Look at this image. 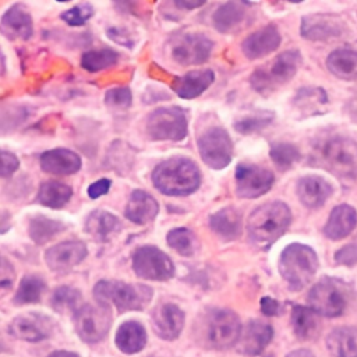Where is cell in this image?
Listing matches in <instances>:
<instances>
[{"mask_svg": "<svg viewBox=\"0 0 357 357\" xmlns=\"http://www.w3.org/2000/svg\"><path fill=\"white\" fill-rule=\"evenodd\" d=\"M152 183L162 194L184 197L198 190L201 173L191 159L174 156L163 160L153 169Z\"/></svg>", "mask_w": 357, "mask_h": 357, "instance_id": "obj_1", "label": "cell"}, {"mask_svg": "<svg viewBox=\"0 0 357 357\" xmlns=\"http://www.w3.org/2000/svg\"><path fill=\"white\" fill-rule=\"evenodd\" d=\"M291 212L284 202L273 201L255 208L247 223L248 236L257 245L269 247L290 226Z\"/></svg>", "mask_w": 357, "mask_h": 357, "instance_id": "obj_2", "label": "cell"}, {"mask_svg": "<svg viewBox=\"0 0 357 357\" xmlns=\"http://www.w3.org/2000/svg\"><path fill=\"white\" fill-rule=\"evenodd\" d=\"M312 160L339 177L354 178L357 176V142L347 137H329L315 145Z\"/></svg>", "mask_w": 357, "mask_h": 357, "instance_id": "obj_3", "label": "cell"}, {"mask_svg": "<svg viewBox=\"0 0 357 357\" xmlns=\"http://www.w3.org/2000/svg\"><path fill=\"white\" fill-rule=\"evenodd\" d=\"M93 297L105 307L114 305L119 312L144 310L151 298L152 289L145 284H128L119 280H100L93 287Z\"/></svg>", "mask_w": 357, "mask_h": 357, "instance_id": "obj_4", "label": "cell"}, {"mask_svg": "<svg viewBox=\"0 0 357 357\" xmlns=\"http://www.w3.org/2000/svg\"><path fill=\"white\" fill-rule=\"evenodd\" d=\"M280 276L294 291L304 289L318 269V257L315 251L300 243L287 245L279 258Z\"/></svg>", "mask_w": 357, "mask_h": 357, "instance_id": "obj_5", "label": "cell"}, {"mask_svg": "<svg viewBox=\"0 0 357 357\" xmlns=\"http://www.w3.org/2000/svg\"><path fill=\"white\" fill-rule=\"evenodd\" d=\"M301 66V54L297 50H287L259 67L250 77L251 86L261 95H269L289 82Z\"/></svg>", "mask_w": 357, "mask_h": 357, "instance_id": "obj_6", "label": "cell"}, {"mask_svg": "<svg viewBox=\"0 0 357 357\" xmlns=\"http://www.w3.org/2000/svg\"><path fill=\"white\" fill-rule=\"evenodd\" d=\"M350 301L349 286L336 278H322L308 293V305L318 315L339 317Z\"/></svg>", "mask_w": 357, "mask_h": 357, "instance_id": "obj_7", "label": "cell"}, {"mask_svg": "<svg viewBox=\"0 0 357 357\" xmlns=\"http://www.w3.org/2000/svg\"><path fill=\"white\" fill-rule=\"evenodd\" d=\"M145 130L155 141H181L188 131L185 113L177 106L156 109L146 117Z\"/></svg>", "mask_w": 357, "mask_h": 357, "instance_id": "obj_8", "label": "cell"}, {"mask_svg": "<svg viewBox=\"0 0 357 357\" xmlns=\"http://www.w3.org/2000/svg\"><path fill=\"white\" fill-rule=\"evenodd\" d=\"M241 335L240 318L230 310H216L208 314L204 325L205 343L211 349H227L236 344Z\"/></svg>", "mask_w": 357, "mask_h": 357, "instance_id": "obj_9", "label": "cell"}, {"mask_svg": "<svg viewBox=\"0 0 357 357\" xmlns=\"http://www.w3.org/2000/svg\"><path fill=\"white\" fill-rule=\"evenodd\" d=\"M132 269L137 276L148 280H167L174 275L172 259L153 245H142L134 251Z\"/></svg>", "mask_w": 357, "mask_h": 357, "instance_id": "obj_10", "label": "cell"}, {"mask_svg": "<svg viewBox=\"0 0 357 357\" xmlns=\"http://www.w3.org/2000/svg\"><path fill=\"white\" fill-rule=\"evenodd\" d=\"M198 151L206 166L219 170L230 163L233 142L226 130L211 127L198 138Z\"/></svg>", "mask_w": 357, "mask_h": 357, "instance_id": "obj_11", "label": "cell"}, {"mask_svg": "<svg viewBox=\"0 0 357 357\" xmlns=\"http://www.w3.org/2000/svg\"><path fill=\"white\" fill-rule=\"evenodd\" d=\"M112 324L110 308L102 304H85L75 312V329L86 343L100 342L109 332Z\"/></svg>", "mask_w": 357, "mask_h": 357, "instance_id": "obj_12", "label": "cell"}, {"mask_svg": "<svg viewBox=\"0 0 357 357\" xmlns=\"http://www.w3.org/2000/svg\"><path fill=\"white\" fill-rule=\"evenodd\" d=\"M213 49V42L201 32H190L177 36L172 45V59L181 66L205 63Z\"/></svg>", "mask_w": 357, "mask_h": 357, "instance_id": "obj_13", "label": "cell"}, {"mask_svg": "<svg viewBox=\"0 0 357 357\" xmlns=\"http://www.w3.org/2000/svg\"><path fill=\"white\" fill-rule=\"evenodd\" d=\"M273 173L257 165L241 163L236 169V191L241 198H258L273 185Z\"/></svg>", "mask_w": 357, "mask_h": 357, "instance_id": "obj_14", "label": "cell"}, {"mask_svg": "<svg viewBox=\"0 0 357 357\" xmlns=\"http://www.w3.org/2000/svg\"><path fill=\"white\" fill-rule=\"evenodd\" d=\"M300 32L308 40H329L343 36L347 25L335 14H310L303 17Z\"/></svg>", "mask_w": 357, "mask_h": 357, "instance_id": "obj_15", "label": "cell"}, {"mask_svg": "<svg viewBox=\"0 0 357 357\" xmlns=\"http://www.w3.org/2000/svg\"><path fill=\"white\" fill-rule=\"evenodd\" d=\"M8 331L20 340L39 342L50 336L53 331V321L49 317L36 312L24 314L13 319Z\"/></svg>", "mask_w": 357, "mask_h": 357, "instance_id": "obj_16", "label": "cell"}, {"mask_svg": "<svg viewBox=\"0 0 357 357\" xmlns=\"http://www.w3.org/2000/svg\"><path fill=\"white\" fill-rule=\"evenodd\" d=\"M86 254L88 250L82 241H64L46 250L45 262L54 272H67L78 265Z\"/></svg>", "mask_w": 357, "mask_h": 357, "instance_id": "obj_17", "label": "cell"}, {"mask_svg": "<svg viewBox=\"0 0 357 357\" xmlns=\"http://www.w3.org/2000/svg\"><path fill=\"white\" fill-rule=\"evenodd\" d=\"M0 32L10 40H28L33 35V21L22 4H13L0 18Z\"/></svg>", "mask_w": 357, "mask_h": 357, "instance_id": "obj_18", "label": "cell"}, {"mask_svg": "<svg viewBox=\"0 0 357 357\" xmlns=\"http://www.w3.org/2000/svg\"><path fill=\"white\" fill-rule=\"evenodd\" d=\"M81 158L71 149L56 148L40 155V167L53 176L74 174L81 169Z\"/></svg>", "mask_w": 357, "mask_h": 357, "instance_id": "obj_19", "label": "cell"}, {"mask_svg": "<svg viewBox=\"0 0 357 357\" xmlns=\"http://www.w3.org/2000/svg\"><path fill=\"white\" fill-rule=\"evenodd\" d=\"M184 312L172 303L159 305L152 317L153 331L165 340L176 339L184 326Z\"/></svg>", "mask_w": 357, "mask_h": 357, "instance_id": "obj_20", "label": "cell"}, {"mask_svg": "<svg viewBox=\"0 0 357 357\" xmlns=\"http://www.w3.org/2000/svg\"><path fill=\"white\" fill-rule=\"evenodd\" d=\"M280 45V33L276 26L266 25L254 33L248 35L241 45L243 53L247 59H259L276 50Z\"/></svg>", "mask_w": 357, "mask_h": 357, "instance_id": "obj_21", "label": "cell"}, {"mask_svg": "<svg viewBox=\"0 0 357 357\" xmlns=\"http://www.w3.org/2000/svg\"><path fill=\"white\" fill-rule=\"evenodd\" d=\"M297 197L307 208H319L332 195V185L322 177L305 176L297 183Z\"/></svg>", "mask_w": 357, "mask_h": 357, "instance_id": "obj_22", "label": "cell"}, {"mask_svg": "<svg viewBox=\"0 0 357 357\" xmlns=\"http://www.w3.org/2000/svg\"><path fill=\"white\" fill-rule=\"evenodd\" d=\"M215 79V74L212 70H195L184 74L183 77H177L172 86L174 92L183 99H192L199 96L205 89L211 86Z\"/></svg>", "mask_w": 357, "mask_h": 357, "instance_id": "obj_23", "label": "cell"}, {"mask_svg": "<svg viewBox=\"0 0 357 357\" xmlns=\"http://www.w3.org/2000/svg\"><path fill=\"white\" fill-rule=\"evenodd\" d=\"M357 225L356 209L350 205H337L332 209L328 222L324 227V234L331 240H340L347 237Z\"/></svg>", "mask_w": 357, "mask_h": 357, "instance_id": "obj_24", "label": "cell"}, {"mask_svg": "<svg viewBox=\"0 0 357 357\" xmlns=\"http://www.w3.org/2000/svg\"><path fill=\"white\" fill-rule=\"evenodd\" d=\"M158 211H159V205L151 194L142 190H135L131 192L128 198L124 213L128 220L137 225H145L155 219V216L158 215Z\"/></svg>", "mask_w": 357, "mask_h": 357, "instance_id": "obj_25", "label": "cell"}, {"mask_svg": "<svg viewBox=\"0 0 357 357\" xmlns=\"http://www.w3.org/2000/svg\"><path fill=\"white\" fill-rule=\"evenodd\" d=\"M272 336L273 329L271 325L259 321H251L245 326L244 333L240 335L238 350L248 356H257L272 340Z\"/></svg>", "mask_w": 357, "mask_h": 357, "instance_id": "obj_26", "label": "cell"}, {"mask_svg": "<svg viewBox=\"0 0 357 357\" xmlns=\"http://www.w3.org/2000/svg\"><path fill=\"white\" fill-rule=\"evenodd\" d=\"M121 229V223L117 216L107 211H93L85 220V231L89 233L98 241H109Z\"/></svg>", "mask_w": 357, "mask_h": 357, "instance_id": "obj_27", "label": "cell"}, {"mask_svg": "<svg viewBox=\"0 0 357 357\" xmlns=\"http://www.w3.org/2000/svg\"><path fill=\"white\" fill-rule=\"evenodd\" d=\"M326 347L333 357H357V329L342 326L326 336Z\"/></svg>", "mask_w": 357, "mask_h": 357, "instance_id": "obj_28", "label": "cell"}, {"mask_svg": "<svg viewBox=\"0 0 357 357\" xmlns=\"http://www.w3.org/2000/svg\"><path fill=\"white\" fill-rule=\"evenodd\" d=\"M326 67L340 79H357V52L347 47L336 49L328 56Z\"/></svg>", "mask_w": 357, "mask_h": 357, "instance_id": "obj_29", "label": "cell"}, {"mask_svg": "<svg viewBox=\"0 0 357 357\" xmlns=\"http://www.w3.org/2000/svg\"><path fill=\"white\" fill-rule=\"evenodd\" d=\"M209 225L222 238L234 240L241 233V213L233 206L223 208L211 216Z\"/></svg>", "mask_w": 357, "mask_h": 357, "instance_id": "obj_30", "label": "cell"}, {"mask_svg": "<svg viewBox=\"0 0 357 357\" xmlns=\"http://www.w3.org/2000/svg\"><path fill=\"white\" fill-rule=\"evenodd\" d=\"M291 326L300 340H312L321 331V321L318 314L311 308L296 305L291 311Z\"/></svg>", "mask_w": 357, "mask_h": 357, "instance_id": "obj_31", "label": "cell"}, {"mask_svg": "<svg viewBox=\"0 0 357 357\" xmlns=\"http://www.w3.org/2000/svg\"><path fill=\"white\" fill-rule=\"evenodd\" d=\"M146 343V332L144 326L135 321L124 322L116 333V346L127 354L138 353Z\"/></svg>", "mask_w": 357, "mask_h": 357, "instance_id": "obj_32", "label": "cell"}, {"mask_svg": "<svg viewBox=\"0 0 357 357\" xmlns=\"http://www.w3.org/2000/svg\"><path fill=\"white\" fill-rule=\"evenodd\" d=\"M213 26L222 32H233L245 21V10L243 4L236 1H229L218 7L212 15Z\"/></svg>", "mask_w": 357, "mask_h": 357, "instance_id": "obj_33", "label": "cell"}, {"mask_svg": "<svg viewBox=\"0 0 357 357\" xmlns=\"http://www.w3.org/2000/svg\"><path fill=\"white\" fill-rule=\"evenodd\" d=\"M71 195H73V191L70 185L61 181L50 180L40 185L36 199L43 206L57 209L64 206L70 201Z\"/></svg>", "mask_w": 357, "mask_h": 357, "instance_id": "obj_34", "label": "cell"}, {"mask_svg": "<svg viewBox=\"0 0 357 357\" xmlns=\"http://www.w3.org/2000/svg\"><path fill=\"white\" fill-rule=\"evenodd\" d=\"M66 226L54 219L38 215L33 216L29 222V236L36 244H45L53 237H56L60 231H63Z\"/></svg>", "mask_w": 357, "mask_h": 357, "instance_id": "obj_35", "label": "cell"}, {"mask_svg": "<svg viewBox=\"0 0 357 357\" xmlns=\"http://www.w3.org/2000/svg\"><path fill=\"white\" fill-rule=\"evenodd\" d=\"M119 61V53L103 47L85 52L81 57V67L89 73H96L105 68H109Z\"/></svg>", "mask_w": 357, "mask_h": 357, "instance_id": "obj_36", "label": "cell"}, {"mask_svg": "<svg viewBox=\"0 0 357 357\" xmlns=\"http://www.w3.org/2000/svg\"><path fill=\"white\" fill-rule=\"evenodd\" d=\"M45 289H46V284L39 276L28 275L21 280L20 287L14 296V303L18 305L38 303Z\"/></svg>", "mask_w": 357, "mask_h": 357, "instance_id": "obj_37", "label": "cell"}, {"mask_svg": "<svg viewBox=\"0 0 357 357\" xmlns=\"http://www.w3.org/2000/svg\"><path fill=\"white\" fill-rule=\"evenodd\" d=\"M167 243L183 257H192L198 250L197 236L185 227L170 230L167 234Z\"/></svg>", "mask_w": 357, "mask_h": 357, "instance_id": "obj_38", "label": "cell"}, {"mask_svg": "<svg viewBox=\"0 0 357 357\" xmlns=\"http://www.w3.org/2000/svg\"><path fill=\"white\" fill-rule=\"evenodd\" d=\"M81 301V293L70 286H60L53 291L52 307L60 314L77 312Z\"/></svg>", "mask_w": 357, "mask_h": 357, "instance_id": "obj_39", "label": "cell"}, {"mask_svg": "<svg viewBox=\"0 0 357 357\" xmlns=\"http://www.w3.org/2000/svg\"><path fill=\"white\" fill-rule=\"evenodd\" d=\"M272 162L280 169L287 170L300 159V152L296 145L290 142H275L269 151Z\"/></svg>", "mask_w": 357, "mask_h": 357, "instance_id": "obj_40", "label": "cell"}, {"mask_svg": "<svg viewBox=\"0 0 357 357\" xmlns=\"http://www.w3.org/2000/svg\"><path fill=\"white\" fill-rule=\"evenodd\" d=\"M326 102L328 96L322 88H301L294 98V103L303 112L311 110L317 113L315 110H319V106L326 105Z\"/></svg>", "mask_w": 357, "mask_h": 357, "instance_id": "obj_41", "label": "cell"}, {"mask_svg": "<svg viewBox=\"0 0 357 357\" xmlns=\"http://www.w3.org/2000/svg\"><path fill=\"white\" fill-rule=\"evenodd\" d=\"M273 120V114L269 112H261L247 116L234 124V128L241 134H251L269 126Z\"/></svg>", "mask_w": 357, "mask_h": 357, "instance_id": "obj_42", "label": "cell"}, {"mask_svg": "<svg viewBox=\"0 0 357 357\" xmlns=\"http://www.w3.org/2000/svg\"><path fill=\"white\" fill-rule=\"evenodd\" d=\"M93 15V7L88 3L74 6L61 13V20L70 26H81Z\"/></svg>", "mask_w": 357, "mask_h": 357, "instance_id": "obj_43", "label": "cell"}, {"mask_svg": "<svg viewBox=\"0 0 357 357\" xmlns=\"http://www.w3.org/2000/svg\"><path fill=\"white\" fill-rule=\"evenodd\" d=\"M131 91L128 88H112L105 95V102L113 109H127L131 105Z\"/></svg>", "mask_w": 357, "mask_h": 357, "instance_id": "obj_44", "label": "cell"}, {"mask_svg": "<svg viewBox=\"0 0 357 357\" xmlns=\"http://www.w3.org/2000/svg\"><path fill=\"white\" fill-rule=\"evenodd\" d=\"M15 272L13 265L3 257H0V297L7 294L14 284Z\"/></svg>", "mask_w": 357, "mask_h": 357, "instance_id": "obj_45", "label": "cell"}, {"mask_svg": "<svg viewBox=\"0 0 357 357\" xmlns=\"http://www.w3.org/2000/svg\"><path fill=\"white\" fill-rule=\"evenodd\" d=\"M20 166L18 158L7 151L0 149V177L13 176Z\"/></svg>", "mask_w": 357, "mask_h": 357, "instance_id": "obj_46", "label": "cell"}, {"mask_svg": "<svg viewBox=\"0 0 357 357\" xmlns=\"http://www.w3.org/2000/svg\"><path fill=\"white\" fill-rule=\"evenodd\" d=\"M335 259L337 264L343 265H353L357 262V244H349L340 248L335 254Z\"/></svg>", "mask_w": 357, "mask_h": 357, "instance_id": "obj_47", "label": "cell"}, {"mask_svg": "<svg viewBox=\"0 0 357 357\" xmlns=\"http://www.w3.org/2000/svg\"><path fill=\"white\" fill-rule=\"evenodd\" d=\"M110 185H112V181L106 177L100 178V180H96L95 183H92L89 187H88V195L95 199V198H99L105 194L109 192L110 190Z\"/></svg>", "mask_w": 357, "mask_h": 357, "instance_id": "obj_48", "label": "cell"}, {"mask_svg": "<svg viewBox=\"0 0 357 357\" xmlns=\"http://www.w3.org/2000/svg\"><path fill=\"white\" fill-rule=\"evenodd\" d=\"M107 35L112 40L120 43V45H124V46H132V40L130 39V35L126 33L121 28H110L107 31Z\"/></svg>", "mask_w": 357, "mask_h": 357, "instance_id": "obj_49", "label": "cell"}, {"mask_svg": "<svg viewBox=\"0 0 357 357\" xmlns=\"http://www.w3.org/2000/svg\"><path fill=\"white\" fill-rule=\"evenodd\" d=\"M261 310L265 315H278L280 311V304L275 298L271 297H262L261 298Z\"/></svg>", "mask_w": 357, "mask_h": 357, "instance_id": "obj_50", "label": "cell"}, {"mask_svg": "<svg viewBox=\"0 0 357 357\" xmlns=\"http://www.w3.org/2000/svg\"><path fill=\"white\" fill-rule=\"evenodd\" d=\"M174 4H176L177 7H180V8L192 10V8H197V7H201V6H204L205 3H204V1H199V3H190V1H176Z\"/></svg>", "mask_w": 357, "mask_h": 357, "instance_id": "obj_51", "label": "cell"}, {"mask_svg": "<svg viewBox=\"0 0 357 357\" xmlns=\"http://www.w3.org/2000/svg\"><path fill=\"white\" fill-rule=\"evenodd\" d=\"M287 357H315V356L308 350H296V351H291Z\"/></svg>", "mask_w": 357, "mask_h": 357, "instance_id": "obj_52", "label": "cell"}, {"mask_svg": "<svg viewBox=\"0 0 357 357\" xmlns=\"http://www.w3.org/2000/svg\"><path fill=\"white\" fill-rule=\"evenodd\" d=\"M47 357H78L75 353L71 351H64V350H59V351H53L52 354H49Z\"/></svg>", "mask_w": 357, "mask_h": 357, "instance_id": "obj_53", "label": "cell"}, {"mask_svg": "<svg viewBox=\"0 0 357 357\" xmlns=\"http://www.w3.org/2000/svg\"><path fill=\"white\" fill-rule=\"evenodd\" d=\"M4 70H6V59H4V54L0 49V77L4 74Z\"/></svg>", "mask_w": 357, "mask_h": 357, "instance_id": "obj_54", "label": "cell"}, {"mask_svg": "<svg viewBox=\"0 0 357 357\" xmlns=\"http://www.w3.org/2000/svg\"><path fill=\"white\" fill-rule=\"evenodd\" d=\"M1 346H3V343H1V337H0V350H3V347H1Z\"/></svg>", "mask_w": 357, "mask_h": 357, "instance_id": "obj_55", "label": "cell"}, {"mask_svg": "<svg viewBox=\"0 0 357 357\" xmlns=\"http://www.w3.org/2000/svg\"><path fill=\"white\" fill-rule=\"evenodd\" d=\"M265 357H272V356H265Z\"/></svg>", "mask_w": 357, "mask_h": 357, "instance_id": "obj_56", "label": "cell"}]
</instances>
